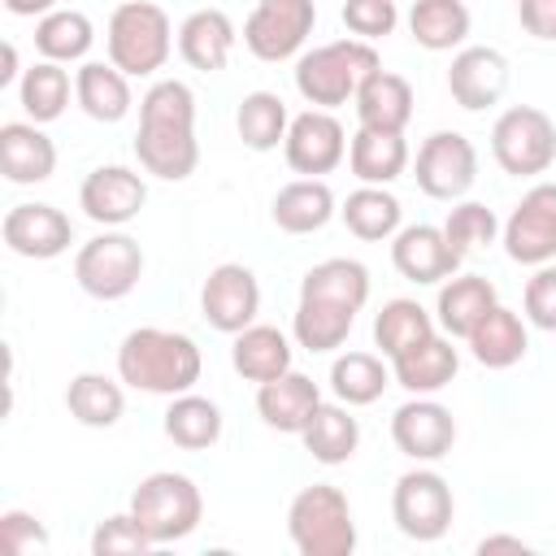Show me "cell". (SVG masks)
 <instances>
[{"instance_id":"obj_2","label":"cell","mask_w":556,"mask_h":556,"mask_svg":"<svg viewBox=\"0 0 556 556\" xmlns=\"http://www.w3.org/2000/svg\"><path fill=\"white\" fill-rule=\"evenodd\" d=\"M135 156L143 174L182 182L200 165V139H195V91L182 78H161L139 100V135Z\"/></svg>"},{"instance_id":"obj_49","label":"cell","mask_w":556,"mask_h":556,"mask_svg":"<svg viewBox=\"0 0 556 556\" xmlns=\"http://www.w3.org/2000/svg\"><path fill=\"white\" fill-rule=\"evenodd\" d=\"M4 9H9L13 17H43V13L56 9V0H4Z\"/></svg>"},{"instance_id":"obj_18","label":"cell","mask_w":556,"mask_h":556,"mask_svg":"<svg viewBox=\"0 0 556 556\" xmlns=\"http://www.w3.org/2000/svg\"><path fill=\"white\" fill-rule=\"evenodd\" d=\"M9 252L26 256V261H52L61 252H70L74 243V222L56 208V204H13L4 213L0 226Z\"/></svg>"},{"instance_id":"obj_40","label":"cell","mask_w":556,"mask_h":556,"mask_svg":"<svg viewBox=\"0 0 556 556\" xmlns=\"http://www.w3.org/2000/svg\"><path fill=\"white\" fill-rule=\"evenodd\" d=\"M426 334H434V317L417 300H404V295L400 300H387L382 313L374 317V343L382 348L387 361H395L400 352H408Z\"/></svg>"},{"instance_id":"obj_8","label":"cell","mask_w":556,"mask_h":556,"mask_svg":"<svg viewBox=\"0 0 556 556\" xmlns=\"http://www.w3.org/2000/svg\"><path fill=\"white\" fill-rule=\"evenodd\" d=\"M491 156L513 178L547 174L556 161V122L534 104H513L491 126Z\"/></svg>"},{"instance_id":"obj_14","label":"cell","mask_w":556,"mask_h":556,"mask_svg":"<svg viewBox=\"0 0 556 556\" xmlns=\"http://www.w3.org/2000/svg\"><path fill=\"white\" fill-rule=\"evenodd\" d=\"M200 308L204 321L222 334H239L256 321L261 313V282L248 265L239 261H222L217 269H208L204 287H200Z\"/></svg>"},{"instance_id":"obj_35","label":"cell","mask_w":556,"mask_h":556,"mask_svg":"<svg viewBox=\"0 0 556 556\" xmlns=\"http://www.w3.org/2000/svg\"><path fill=\"white\" fill-rule=\"evenodd\" d=\"M408 35L426 52H452L469 39V9L465 0H413Z\"/></svg>"},{"instance_id":"obj_50","label":"cell","mask_w":556,"mask_h":556,"mask_svg":"<svg viewBox=\"0 0 556 556\" xmlns=\"http://www.w3.org/2000/svg\"><path fill=\"white\" fill-rule=\"evenodd\" d=\"M17 78V48L13 43H4V70H0V87H9Z\"/></svg>"},{"instance_id":"obj_27","label":"cell","mask_w":556,"mask_h":556,"mask_svg":"<svg viewBox=\"0 0 556 556\" xmlns=\"http://www.w3.org/2000/svg\"><path fill=\"white\" fill-rule=\"evenodd\" d=\"M74 100L91 122H122L135 104L130 74H122L113 61H83L74 74Z\"/></svg>"},{"instance_id":"obj_38","label":"cell","mask_w":556,"mask_h":556,"mask_svg":"<svg viewBox=\"0 0 556 556\" xmlns=\"http://www.w3.org/2000/svg\"><path fill=\"white\" fill-rule=\"evenodd\" d=\"M387 387H391V369L374 352H343L330 365V391H334V400H343L352 408L382 400Z\"/></svg>"},{"instance_id":"obj_31","label":"cell","mask_w":556,"mask_h":556,"mask_svg":"<svg viewBox=\"0 0 556 556\" xmlns=\"http://www.w3.org/2000/svg\"><path fill=\"white\" fill-rule=\"evenodd\" d=\"M348 165H352V174L361 182L387 187V182H395L408 169V143H404V135L361 126L352 135V143H348Z\"/></svg>"},{"instance_id":"obj_44","label":"cell","mask_w":556,"mask_h":556,"mask_svg":"<svg viewBox=\"0 0 556 556\" xmlns=\"http://www.w3.org/2000/svg\"><path fill=\"white\" fill-rule=\"evenodd\" d=\"M339 17H343V26L356 39H369L374 43V39H387L395 30L400 9H395V0H343Z\"/></svg>"},{"instance_id":"obj_7","label":"cell","mask_w":556,"mask_h":556,"mask_svg":"<svg viewBox=\"0 0 556 556\" xmlns=\"http://www.w3.org/2000/svg\"><path fill=\"white\" fill-rule=\"evenodd\" d=\"M130 517L143 526V534L165 547V543H178L187 539L200 517H204V500H200V486L187 478V473H174V469H161V473H148L135 495H130Z\"/></svg>"},{"instance_id":"obj_6","label":"cell","mask_w":556,"mask_h":556,"mask_svg":"<svg viewBox=\"0 0 556 556\" xmlns=\"http://www.w3.org/2000/svg\"><path fill=\"white\" fill-rule=\"evenodd\" d=\"M104 43H109V61L122 74L148 78L169 61V48H174L169 13L152 0H126V4L113 9Z\"/></svg>"},{"instance_id":"obj_19","label":"cell","mask_w":556,"mask_h":556,"mask_svg":"<svg viewBox=\"0 0 556 556\" xmlns=\"http://www.w3.org/2000/svg\"><path fill=\"white\" fill-rule=\"evenodd\" d=\"M391 265L400 269V278L417 282V287H434L443 278H452L460 269V256L456 248L447 243L443 226H400L395 239H391Z\"/></svg>"},{"instance_id":"obj_17","label":"cell","mask_w":556,"mask_h":556,"mask_svg":"<svg viewBox=\"0 0 556 556\" xmlns=\"http://www.w3.org/2000/svg\"><path fill=\"white\" fill-rule=\"evenodd\" d=\"M391 439L408 460H443L456 443V417L430 395H413L391 417Z\"/></svg>"},{"instance_id":"obj_13","label":"cell","mask_w":556,"mask_h":556,"mask_svg":"<svg viewBox=\"0 0 556 556\" xmlns=\"http://www.w3.org/2000/svg\"><path fill=\"white\" fill-rule=\"evenodd\" d=\"M500 239H504L508 261L547 265L556 256V182H534L508 213Z\"/></svg>"},{"instance_id":"obj_32","label":"cell","mask_w":556,"mask_h":556,"mask_svg":"<svg viewBox=\"0 0 556 556\" xmlns=\"http://www.w3.org/2000/svg\"><path fill=\"white\" fill-rule=\"evenodd\" d=\"M230 365H235L239 378H248V382L261 387V382H269V378H278V374L291 369V343H287V334L278 326H256L252 321L248 330L235 334Z\"/></svg>"},{"instance_id":"obj_46","label":"cell","mask_w":556,"mask_h":556,"mask_svg":"<svg viewBox=\"0 0 556 556\" xmlns=\"http://www.w3.org/2000/svg\"><path fill=\"white\" fill-rule=\"evenodd\" d=\"M0 547H4V556H26L35 547H48V530L39 526V517H30L22 508H9L0 517Z\"/></svg>"},{"instance_id":"obj_30","label":"cell","mask_w":556,"mask_h":556,"mask_svg":"<svg viewBox=\"0 0 556 556\" xmlns=\"http://www.w3.org/2000/svg\"><path fill=\"white\" fill-rule=\"evenodd\" d=\"M465 343H469V352H473L478 365H486V369H513V365L526 356L530 334H526V321H521L513 308L495 304V308L469 330Z\"/></svg>"},{"instance_id":"obj_39","label":"cell","mask_w":556,"mask_h":556,"mask_svg":"<svg viewBox=\"0 0 556 556\" xmlns=\"http://www.w3.org/2000/svg\"><path fill=\"white\" fill-rule=\"evenodd\" d=\"M287 126H291V117H287L282 96H274V91H248L239 100L235 130H239V139L252 152H274L287 139Z\"/></svg>"},{"instance_id":"obj_3","label":"cell","mask_w":556,"mask_h":556,"mask_svg":"<svg viewBox=\"0 0 556 556\" xmlns=\"http://www.w3.org/2000/svg\"><path fill=\"white\" fill-rule=\"evenodd\" d=\"M200 369H204V356L195 339L182 330L139 326L117 348V378L148 395H182L200 382Z\"/></svg>"},{"instance_id":"obj_4","label":"cell","mask_w":556,"mask_h":556,"mask_svg":"<svg viewBox=\"0 0 556 556\" xmlns=\"http://www.w3.org/2000/svg\"><path fill=\"white\" fill-rule=\"evenodd\" d=\"M378 48L369 39H334L295 61V91L313 109H339L356 100V87L378 70Z\"/></svg>"},{"instance_id":"obj_37","label":"cell","mask_w":556,"mask_h":556,"mask_svg":"<svg viewBox=\"0 0 556 556\" xmlns=\"http://www.w3.org/2000/svg\"><path fill=\"white\" fill-rule=\"evenodd\" d=\"M91 43H96V26L78 9H52L35 26V48L43 52V61H56V65L83 61L91 52Z\"/></svg>"},{"instance_id":"obj_1","label":"cell","mask_w":556,"mask_h":556,"mask_svg":"<svg viewBox=\"0 0 556 556\" xmlns=\"http://www.w3.org/2000/svg\"><path fill=\"white\" fill-rule=\"evenodd\" d=\"M369 300V269L352 256L317 261L300 282L291 334L304 352H334L348 343L356 313Z\"/></svg>"},{"instance_id":"obj_34","label":"cell","mask_w":556,"mask_h":556,"mask_svg":"<svg viewBox=\"0 0 556 556\" xmlns=\"http://www.w3.org/2000/svg\"><path fill=\"white\" fill-rule=\"evenodd\" d=\"M165 439L178 443L182 452H204L222 439V408L195 391H182V395H169V408H165Z\"/></svg>"},{"instance_id":"obj_5","label":"cell","mask_w":556,"mask_h":556,"mask_svg":"<svg viewBox=\"0 0 556 556\" xmlns=\"http://www.w3.org/2000/svg\"><path fill=\"white\" fill-rule=\"evenodd\" d=\"M287 534L300 556H352L356 521H352L348 495L330 482L304 486L287 508Z\"/></svg>"},{"instance_id":"obj_16","label":"cell","mask_w":556,"mask_h":556,"mask_svg":"<svg viewBox=\"0 0 556 556\" xmlns=\"http://www.w3.org/2000/svg\"><path fill=\"white\" fill-rule=\"evenodd\" d=\"M148 182L130 165H96L78 187V208L96 226H126L143 213Z\"/></svg>"},{"instance_id":"obj_41","label":"cell","mask_w":556,"mask_h":556,"mask_svg":"<svg viewBox=\"0 0 556 556\" xmlns=\"http://www.w3.org/2000/svg\"><path fill=\"white\" fill-rule=\"evenodd\" d=\"M17 100L30 122H56L70 104V74L56 61H35L17 83Z\"/></svg>"},{"instance_id":"obj_48","label":"cell","mask_w":556,"mask_h":556,"mask_svg":"<svg viewBox=\"0 0 556 556\" xmlns=\"http://www.w3.org/2000/svg\"><path fill=\"white\" fill-rule=\"evenodd\" d=\"M478 552H482V556H491V552H530V543H526L521 534H486V539L478 543Z\"/></svg>"},{"instance_id":"obj_20","label":"cell","mask_w":556,"mask_h":556,"mask_svg":"<svg viewBox=\"0 0 556 556\" xmlns=\"http://www.w3.org/2000/svg\"><path fill=\"white\" fill-rule=\"evenodd\" d=\"M447 91L469 113H482V109L500 104L504 91H508V61H504V52L500 48H482V43L460 48L452 56V70H447Z\"/></svg>"},{"instance_id":"obj_47","label":"cell","mask_w":556,"mask_h":556,"mask_svg":"<svg viewBox=\"0 0 556 556\" xmlns=\"http://www.w3.org/2000/svg\"><path fill=\"white\" fill-rule=\"evenodd\" d=\"M517 17L526 35L556 43V0H517Z\"/></svg>"},{"instance_id":"obj_24","label":"cell","mask_w":556,"mask_h":556,"mask_svg":"<svg viewBox=\"0 0 556 556\" xmlns=\"http://www.w3.org/2000/svg\"><path fill=\"white\" fill-rule=\"evenodd\" d=\"M500 304L495 295V282H486L482 274H452L443 287H439V300H434V326L452 339H469V330Z\"/></svg>"},{"instance_id":"obj_25","label":"cell","mask_w":556,"mask_h":556,"mask_svg":"<svg viewBox=\"0 0 556 556\" xmlns=\"http://www.w3.org/2000/svg\"><path fill=\"white\" fill-rule=\"evenodd\" d=\"M356 117L361 126L369 130H391V135H404V126L413 122V87L404 74H391V70H374L361 87H356Z\"/></svg>"},{"instance_id":"obj_42","label":"cell","mask_w":556,"mask_h":556,"mask_svg":"<svg viewBox=\"0 0 556 556\" xmlns=\"http://www.w3.org/2000/svg\"><path fill=\"white\" fill-rule=\"evenodd\" d=\"M500 230H504L500 217L486 204H478V200H460L447 213V222H443V235H447V243L456 248L460 261L473 256V252H482V248H491L500 239Z\"/></svg>"},{"instance_id":"obj_26","label":"cell","mask_w":556,"mask_h":556,"mask_svg":"<svg viewBox=\"0 0 556 556\" xmlns=\"http://www.w3.org/2000/svg\"><path fill=\"white\" fill-rule=\"evenodd\" d=\"M178 52L200 74L226 70V61L235 52V22L222 9H195V13H187L182 26H178Z\"/></svg>"},{"instance_id":"obj_12","label":"cell","mask_w":556,"mask_h":556,"mask_svg":"<svg viewBox=\"0 0 556 556\" xmlns=\"http://www.w3.org/2000/svg\"><path fill=\"white\" fill-rule=\"evenodd\" d=\"M413 178L430 200H460L478 178V152L460 130H434L417 148Z\"/></svg>"},{"instance_id":"obj_36","label":"cell","mask_w":556,"mask_h":556,"mask_svg":"<svg viewBox=\"0 0 556 556\" xmlns=\"http://www.w3.org/2000/svg\"><path fill=\"white\" fill-rule=\"evenodd\" d=\"M339 217H343V226H348L356 239H365V243H382V239H395L404 208H400V200H395L387 187H369V182H361V187L343 200Z\"/></svg>"},{"instance_id":"obj_43","label":"cell","mask_w":556,"mask_h":556,"mask_svg":"<svg viewBox=\"0 0 556 556\" xmlns=\"http://www.w3.org/2000/svg\"><path fill=\"white\" fill-rule=\"evenodd\" d=\"M152 547L156 543L143 534V526L130 517V508L104 517L91 534V556H139V552H152Z\"/></svg>"},{"instance_id":"obj_28","label":"cell","mask_w":556,"mask_h":556,"mask_svg":"<svg viewBox=\"0 0 556 556\" xmlns=\"http://www.w3.org/2000/svg\"><path fill=\"white\" fill-rule=\"evenodd\" d=\"M334 191L321 182V178H295L287 187H278L274 204H269V217L278 230L287 235H313L321 230L330 217H334Z\"/></svg>"},{"instance_id":"obj_29","label":"cell","mask_w":556,"mask_h":556,"mask_svg":"<svg viewBox=\"0 0 556 556\" xmlns=\"http://www.w3.org/2000/svg\"><path fill=\"white\" fill-rule=\"evenodd\" d=\"M300 443H304V452L313 456V460H321V465H343V460H352L356 456V447H361V421L352 417V404H317V413L308 417V426L300 430Z\"/></svg>"},{"instance_id":"obj_23","label":"cell","mask_w":556,"mask_h":556,"mask_svg":"<svg viewBox=\"0 0 556 556\" xmlns=\"http://www.w3.org/2000/svg\"><path fill=\"white\" fill-rule=\"evenodd\" d=\"M0 169L13 187L48 182L56 169V143L39 130V122H4L0 126Z\"/></svg>"},{"instance_id":"obj_45","label":"cell","mask_w":556,"mask_h":556,"mask_svg":"<svg viewBox=\"0 0 556 556\" xmlns=\"http://www.w3.org/2000/svg\"><path fill=\"white\" fill-rule=\"evenodd\" d=\"M526 321L539 330H556V265H534V278L526 282Z\"/></svg>"},{"instance_id":"obj_9","label":"cell","mask_w":556,"mask_h":556,"mask_svg":"<svg viewBox=\"0 0 556 556\" xmlns=\"http://www.w3.org/2000/svg\"><path fill=\"white\" fill-rule=\"evenodd\" d=\"M74 278L91 300H122L143 278V248L122 230H104L78 248Z\"/></svg>"},{"instance_id":"obj_10","label":"cell","mask_w":556,"mask_h":556,"mask_svg":"<svg viewBox=\"0 0 556 556\" xmlns=\"http://www.w3.org/2000/svg\"><path fill=\"white\" fill-rule=\"evenodd\" d=\"M452 513H456V500H452V486L443 473L434 469H408L395 478V491H391V517L400 526L404 539H417V543H434L447 534L452 526Z\"/></svg>"},{"instance_id":"obj_15","label":"cell","mask_w":556,"mask_h":556,"mask_svg":"<svg viewBox=\"0 0 556 556\" xmlns=\"http://www.w3.org/2000/svg\"><path fill=\"white\" fill-rule=\"evenodd\" d=\"M282 156L295 174L321 178L348 156V135L330 109H308V113L291 117L287 139H282Z\"/></svg>"},{"instance_id":"obj_21","label":"cell","mask_w":556,"mask_h":556,"mask_svg":"<svg viewBox=\"0 0 556 556\" xmlns=\"http://www.w3.org/2000/svg\"><path fill=\"white\" fill-rule=\"evenodd\" d=\"M460 369V352L452 348V334H426L421 343H413L408 352H400L391 361V378L408 391V395H434L443 391Z\"/></svg>"},{"instance_id":"obj_22","label":"cell","mask_w":556,"mask_h":556,"mask_svg":"<svg viewBox=\"0 0 556 556\" xmlns=\"http://www.w3.org/2000/svg\"><path fill=\"white\" fill-rule=\"evenodd\" d=\"M317 404H321L317 382L308 374H295V369H287V374H278V378H269V382L256 387V413H261V421L269 430H282V434H300L308 426V417L317 413Z\"/></svg>"},{"instance_id":"obj_33","label":"cell","mask_w":556,"mask_h":556,"mask_svg":"<svg viewBox=\"0 0 556 556\" xmlns=\"http://www.w3.org/2000/svg\"><path fill=\"white\" fill-rule=\"evenodd\" d=\"M65 408L78 426H91V430H109L122 421L126 413V395H122V382L104 378V374H74L70 387H65Z\"/></svg>"},{"instance_id":"obj_11","label":"cell","mask_w":556,"mask_h":556,"mask_svg":"<svg viewBox=\"0 0 556 556\" xmlns=\"http://www.w3.org/2000/svg\"><path fill=\"white\" fill-rule=\"evenodd\" d=\"M313 26H317L313 0H261L243 22V43L256 61L278 65L304 48Z\"/></svg>"}]
</instances>
